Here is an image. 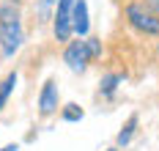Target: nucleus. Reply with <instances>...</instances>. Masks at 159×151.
Segmentation results:
<instances>
[{"label":"nucleus","instance_id":"1","mask_svg":"<svg viewBox=\"0 0 159 151\" xmlns=\"http://www.w3.org/2000/svg\"><path fill=\"white\" fill-rule=\"evenodd\" d=\"M25 44V25L19 6L14 3H3L0 6V55L3 58H14Z\"/></svg>","mask_w":159,"mask_h":151},{"label":"nucleus","instance_id":"2","mask_svg":"<svg viewBox=\"0 0 159 151\" xmlns=\"http://www.w3.org/2000/svg\"><path fill=\"white\" fill-rule=\"evenodd\" d=\"M102 58V39L85 36V39H71L63 44V63L74 74H82L93 61Z\"/></svg>","mask_w":159,"mask_h":151},{"label":"nucleus","instance_id":"3","mask_svg":"<svg viewBox=\"0 0 159 151\" xmlns=\"http://www.w3.org/2000/svg\"><path fill=\"white\" fill-rule=\"evenodd\" d=\"M124 19L137 36L159 39V17L145 6L143 0H126L124 3Z\"/></svg>","mask_w":159,"mask_h":151},{"label":"nucleus","instance_id":"4","mask_svg":"<svg viewBox=\"0 0 159 151\" xmlns=\"http://www.w3.org/2000/svg\"><path fill=\"white\" fill-rule=\"evenodd\" d=\"M74 6H77V0H58L55 3V14H52V36H55V41L58 44H66V41H71V17H74Z\"/></svg>","mask_w":159,"mask_h":151},{"label":"nucleus","instance_id":"5","mask_svg":"<svg viewBox=\"0 0 159 151\" xmlns=\"http://www.w3.org/2000/svg\"><path fill=\"white\" fill-rule=\"evenodd\" d=\"M36 107H39V118H49L55 113H61V91H58V83L55 77H47L41 91H39V99H36Z\"/></svg>","mask_w":159,"mask_h":151},{"label":"nucleus","instance_id":"6","mask_svg":"<svg viewBox=\"0 0 159 151\" xmlns=\"http://www.w3.org/2000/svg\"><path fill=\"white\" fill-rule=\"evenodd\" d=\"M121 83H124V71H104L102 80H99L96 96H99L102 102H112L115 94H118V88H121Z\"/></svg>","mask_w":159,"mask_h":151},{"label":"nucleus","instance_id":"7","mask_svg":"<svg viewBox=\"0 0 159 151\" xmlns=\"http://www.w3.org/2000/svg\"><path fill=\"white\" fill-rule=\"evenodd\" d=\"M71 33L77 39H85L91 33V17H88V0H77L74 17H71Z\"/></svg>","mask_w":159,"mask_h":151},{"label":"nucleus","instance_id":"8","mask_svg":"<svg viewBox=\"0 0 159 151\" xmlns=\"http://www.w3.org/2000/svg\"><path fill=\"white\" fill-rule=\"evenodd\" d=\"M137 126H140V116H137V113H132V116L124 121V126H121L118 137H115V149H126L129 143L134 140V135H137Z\"/></svg>","mask_w":159,"mask_h":151},{"label":"nucleus","instance_id":"9","mask_svg":"<svg viewBox=\"0 0 159 151\" xmlns=\"http://www.w3.org/2000/svg\"><path fill=\"white\" fill-rule=\"evenodd\" d=\"M16 80H19L16 69H14V71H8V74H6V77L0 80V113H3V107H6L8 96L14 94V88H16Z\"/></svg>","mask_w":159,"mask_h":151},{"label":"nucleus","instance_id":"10","mask_svg":"<svg viewBox=\"0 0 159 151\" xmlns=\"http://www.w3.org/2000/svg\"><path fill=\"white\" fill-rule=\"evenodd\" d=\"M55 3H58V0H36V25H47V22H52Z\"/></svg>","mask_w":159,"mask_h":151},{"label":"nucleus","instance_id":"11","mask_svg":"<svg viewBox=\"0 0 159 151\" xmlns=\"http://www.w3.org/2000/svg\"><path fill=\"white\" fill-rule=\"evenodd\" d=\"M82 116H85V110L80 107L77 102H69V104L61 107V118H63L66 124H77V121H82Z\"/></svg>","mask_w":159,"mask_h":151},{"label":"nucleus","instance_id":"12","mask_svg":"<svg viewBox=\"0 0 159 151\" xmlns=\"http://www.w3.org/2000/svg\"><path fill=\"white\" fill-rule=\"evenodd\" d=\"M143 3H145V6H148V8H151V11L159 17V0H143Z\"/></svg>","mask_w":159,"mask_h":151},{"label":"nucleus","instance_id":"13","mask_svg":"<svg viewBox=\"0 0 159 151\" xmlns=\"http://www.w3.org/2000/svg\"><path fill=\"white\" fill-rule=\"evenodd\" d=\"M0 151H19V146H16V143H8V146H3Z\"/></svg>","mask_w":159,"mask_h":151},{"label":"nucleus","instance_id":"14","mask_svg":"<svg viewBox=\"0 0 159 151\" xmlns=\"http://www.w3.org/2000/svg\"><path fill=\"white\" fill-rule=\"evenodd\" d=\"M6 3H14V6H19V3H22V0H6Z\"/></svg>","mask_w":159,"mask_h":151},{"label":"nucleus","instance_id":"15","mask_svg":"<svg viewBox=\"0 0 159 151\" xmlns=\"http://www.w3.org/2000/svg\"><path fill=\"white\" fill-rule=\"evenodd\" d=\"M104 151H121V149H115V146H112V149H104Z\"/></svg>","mask_w":159,"mask_h":151},{"label":"nucleus","instance_id":"16","mask_svg":"<svg viewBox=\"0 0 159 151\" xmlns=\"http://www.w3.org/2000/svg\"><path fill=\"white\" fill-rule=\"evenodd\" d=\"M157 52H159V44H157Z\"/></svg>","mask_w":159,"mask_h":151}]
</instances>
